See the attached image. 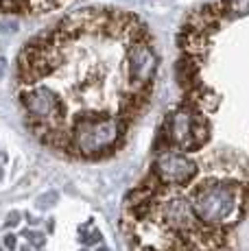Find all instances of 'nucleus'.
<instances>
[{
	"instance_id": "f03ea898",
	"label": "nucleus",
	"mask_w": 249,
	"mask_h": 251,
	"mask_svg": "<svg viewBox=\"0 0 249 251\" xmlns=\"http://www.w3.org/2000/svg\"><path fill=\"white\" fill-rule=\"evenodd\" d=\"M64 0H0V13L7 16H35L57 9Z\"/></svg>"
},
{
	"instance_id": "f257e3e1",
	"label": "nucleus",
	"mask_w": 249,
	"mask_h": 251,
	"mask_svg": "<svg viewBox=\"0 0 249 251\" xmlns=\"http://www.w3.org/2000/svg\"><path fill=\"white\" fill-rule=\"evenodd\" d=\"M160 57L149 28L123 9L85 7L37 33L18 57V99L50 149L100 160L123 147L149 105Z\"/></svg>"
},
{
	"instance_id": "7ed1b4c3",
	"label": "nucleus",
	"mask_w": 249,
	"mask_h": 251,
	"mask_svg": "<svg viewBox=\"0 0 249 251\" xmlns=\"http://www.w3.org/2000/svg\"><path fill=\"white\" fill-rule=\"evenodd\" d=\"M4 70H7V61H4V59H0V76L4 75Z\"/></svg>"
}]
</instances>
